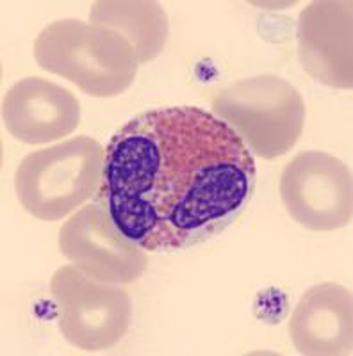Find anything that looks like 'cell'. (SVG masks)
I'll list each match as a JSON object with an SVG mask.
<instances>
[{
	"instance_id": "obj_1",
	"label": "cell",
	"mask_w": 353,
	"mask_h": 356,
	"mask_svg": "<svg viewBox=\"0 0 353 356\" xmlns=\"http://www.w3.org/2000/svg\"><path fill=\"white\" fill-rule=\"evenodd\" d=\"M256 189V159L209 111L138 114L111 138L98 200L125 239L145 251L187 250L240 218Z\"/></svg>"
},
{
	"instance_id": "obj_2",
	"label": "cell",
	"mask_w": 353,
	"mask_h": 356,
	"mask_svg": "<svg viewBox=\"0 0 353 356\" xmlns=\"http://www.w3.org/2000/svg\"><path fill=\"white\" fill-rule=\"evenodd\" d=\"M34 57L43 70L97 98L125 93L139 66L132 44L122 34L73 18L47 25L34 43Z\"/></svg>"
},
{
	"instance_id": "obj_3",
	"label": "cell",
	"mask_w": 353,
	"mask_h": 356,
	"mask_svg": "<svg viewBox=\"0 0 353 356\" xmlns=\"http://www.w3.org/2000/svg\"><path fill=\"white\" fill-rule=\"evenodd\" d=\"M104 157L100 143L88 136L29 154L15 175L22 207L41 221L66 218L98 193Z\"/></svg>"
},
{
	"instance_id": "obj_4",
	"label": "cell",
	"mask_w": 353,
	"mask_h": 356,
	"mask_svg": "<svg viewBox=\"0 0 353 356\" xmlns=\"http://www.w3.org/2000/svg\"><path fill=\"white\" fill-rule=\"evenodd\" d=\"M212 111L250 152L266 161L288 154L305 125L304 98L276 75H256L227 86L212 98Z\"/></svg>"
},
{
	"instance_id": "obj_5",
	"label": "cell",
	"mask_w": 353,
	"mask_h": 356,
	"mask_svg": "<svg viewBox=\"0 0 353 356\" xmlns=\"http://www.w3.org/2000/svg\"><path fill=\"white\" fill-rule=\"evenodd\" d=\"M63 337L82 351H102L125 337L132 305L123 289L86 276L75 266L57 269L50 282Z\"/></svg>"
},
{
	"instance_id": "obj_6",
	"label": "cell",
	"mask_w": 353,
	"mask_h": 356,
	"mask_svg": "<svg viewBox=\"0 0 353 356\" xmlns=\"http://www.w3.org/2000/svg\"><path fill=\"white\" fill-rule=\"evenodd\" d=\"M281 198L288 214L307 230L346 227L353 216L352 170L327 152H300L282 171Z\"/></svg>"
},
{
	"instance_id": "obj_7",
	"label": "cell",
	"mask_w": 353,
	"mask_h": 356,
	"mask_svg": "<svg viewBox=\"0 0 353 356\" xmlns=\"http://www.w3.org/2000/svg\"><path fill=\"white\" fill-rule=\"evenodd\" d=\"M59 248L73 266L102 284H130L146 269L145 250L123 237L100 203L84 207L63 225Z\"/></svg>"
},
{
	"instance_id": "obj_8",
	"label": "cell",
	"mask_w": 353,
	"mask_h": 356,
	"mask_svg": "<svg viewBox=\"0 0 353 356\" xmlns=\"http://www.w3.org/2000/svg\"><path fill=\"white\" fill-rule=\"evenodd\" d=\"M352 2L317 0L300 13L298 56L316 82L352 89Z\"/></svg>"
},
{
	"instance_id": "obj_9",
	"label": "cell",
	"mask_w": 353,
	"mask_h": 356,
	"mask_svg": "<svg viewBox=\"0 0 353 356\" xmlns=\"http://www.w3.org/2000/svg\"><path fill=\"white\" fill-rule=\"evenodd\" d=\"M4 125L27 145H45L70 136L81 123V104L68 89L40 77L22 79L2 102Z\"/></svg>"
},
{
	"instance_id": "obj_10",
	"label": "cell",
	"mask_w": 353,
	"mask_h": 356,
	"mask_svg": "<svg viewBox=\"0 0 353 356\" xmlns=\"http://www.w3.org/2000/svg\"><path fill=\"white\" fill-rule=\"evenodd\" d=\"M289 335L301 355H352V291L332 282L308 289L292 312Z\"/></svg>"
},
{
	"instance_id": "obj_11",
	"label": "cell",
	"mask_w": 353,
	"mask_h": 356,
	"mask_svg": "<svg viewBox=\"0 0 353 356\" xmlns=\"http://www.w3.org/2000/svg\"><path fill=\"white\" fill-rule=\"evenodd\" d=\"M91 24L122 34L134 49L139 65L152 61L164 49L168 36L166 13L157 2H95Z\"/></svg>"
}]
</instances>
